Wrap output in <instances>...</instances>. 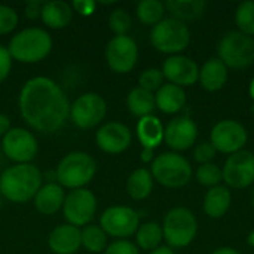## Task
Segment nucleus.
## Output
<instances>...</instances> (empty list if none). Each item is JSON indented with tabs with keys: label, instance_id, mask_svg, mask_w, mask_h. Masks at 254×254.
Returning a JSON list of instances; mask_svg holds the SVG:
<instances>
[{
	"label": "nucleus",
	"instance_id": "nucleus-1",
	"mask_svg": "<svg viewBox=\"0 0 254 254\" xmlns=\"http://www.w3.org/2000/svg\"><path fill=\"white\" fill-rule=\"evenodd\" d=\"M19 112L28 127L42 132L60 131L70 116V103L60 85L45 76L27 80L19 92Z\"/></svg>",
	"mask_w": 254,
	"mask_h": 254
},
{
	"label": "nucleus",
	"instance_id": "nucleus-2",
	"mask_svg": "<svg viewBox=\"0 0 254 254\" xmlns=\"http://www.w3.org/2000/svg\"><path fill=\"white\" fill-rule=\"evenodd\" d=\"M42 188V173L33 164H16L0 176V193L10 202L31 201Z\"/></svg>",
	"mask_w": 254,
	"mask_h": 254
},
{
	"label": "nucleus",
	"instance_id": "nucleus-3",
	"mask_svg": "<svg viewBox=\"0 0 254 254\" xmlns=\"http://www.w3.org/2000/svg\"><path fill=\"white\" fill-rule=\"evenodd\" d=\"M52 37L43 28H24L16 33L9 42V54L12 60L19 63H39L45 60L52 51Z\"/></svg>",
	"mask_w": 254,
	"mask_h": 254
},
{
	"label": "nucleus",
	"instance_id": "nucleus-4",
	"mask_svg": "<svg viewBox=\"0 0 254 254\" xmlns=\"http://www.w3.org/2000/svg\"><path fill=\"white\" fill-rule=\"evenodd\" d=\"M97 173L95 159L85 152H70L58 164L55 179L61 188L82 189L86 186Z\"/></svg>",
	"mask_w": 254,
	"mask_h": 254
},
{
	"label": "nucleus",
	"instance_id": "nucleus-5",
	"mask_svg": "<svg viewBox=\"0 0 254 254\" xmlns=\"http://www.w3.org/2000/svg\"><path fill=\"white\" fill-rule=\"evenodd\" d=\"M150 173L153 180L170 189L183 188L192 179V167L189 161L174 152L156 156L152 162Z\"/></svg>",
	"mask_w": 254,
	"mask_h": 254
},
{
	"label": "nucleus",
	"instance_id": "nucleus-6",
	"mask_svg": "<svg viewBox=\"0 0 254 254\" xmlns=\"http://www.w3.org/2000/svg\"><path fill=\"white\" fill-rule=\"evenodd\" d=\"M219 60L228 68H246L254 63V39L241 33H226L217 45Z\"/></svg>",
	"mask_w": 254,
	"mask_h": 254
},
{
	"label": "nucleus",
	"instance_id": "nucleus-7",
	"mask_svg": "<svg viewBox=\"0 0 254 254\" xmlns=\"http://www.w3.org/2000/svg\"><path fill=\"white\" fill-rule=\"evenodd\" d=\"M164 240L168 247H186L189 246L198 232V222L193 213L185 207H176L167 213L162 223Z\"/></svg>",
	"mask_w": 254,
	"mask_h": 254
},
{
	"label": "nucleus",
	"instance_id": "nucleus-8",
	"mask_svg": "<svg viewBox=\"0 0 254 254\" xmlns=\"http://www.w3.org/2000/svg\"><path fill=\"white\" fill-rule=\"evenodd\" d=\"M150 42L159 52L176 55L188 48L190 42V31L185 22L173 16L165 18L153 25L150 31Z\"/></svg>",
	"mask_w": 254,
	"mask_h": 254
},
{
	"label": "nucleus",
	"instance_id": "nucleus-9",
	"mask_svg": "<svg viewBox=\"0 0 254 254\" xmlns=\"http://www.w3.org/2000/svg\"><path fill=\"white\" fill-rule=\"evenodd\" d=\"M63 213L68 225L76 228L88 226L97 213V198L91 190L85 188L74 189L65 195Z\"/></svg>",
	"mask_w": 254,
	"mask_h": 254
},
{
	"label": "nucleus",
	"instance_id": "nucleus-10",
	"mask_svg": "<svg viewBox=\"0 0 254 254\" xmlns=\"http://www.w3.org/2000/svg\"><path fill=\"white\" fill-rule=\"evenodd\" d=\"M107 113L106 100L95 92H86L74 100L70 107L73 124L80 129H91L97 127Z\"/></svg>",
	"mask_w": 254,
	"mask_h": 254
},
{
	"label": "nucleus",
	"instance_id": "nucleus-11",
	"mask_svg": "<svg viewBox=\"0 0 254 254\" xmlns=\"http://www.w3.org/2000/svg\"><path fill=\"white\" fill-rule=\"evenodd\" d=\"M100 228L110 237L128 238L140 228V216L131 207H109L100 217Z\"/></svg>",
	"mask_w": 254,
	"mask_h": 254
},
{
	"label": "nucleus",
	"instance_id": "nucleus-12",
	"mask_svg": "<svg viewBox=\"0 0 254 254\" xmlns=\"http://www.w3.org/2000/svg\"><path fill=\"white\" fill-rule=\"evenodd\" d=\"M223 182L232 189H246L254 183V153L240 150L229 155L222 170Z\"/></svg>",
	"mask_w": 254,
	"mask_h": 254
},
{
	"label": "nucleus",
	"instance_id": "nucleus-13",
	"mask_svg": "<svg viewBox=\"0 0 254 254\" xmlns=\"http://www.w3.org/2000/svg\"><path fill=\"white\" fill-rule=\"evenodd\" d=\"M138 60V46L132 37L115 36L106 46V61L112 71L119 74L129 73Z\"/></svg>",
	"mask_w": 254,
	"mask_h": 254
},
{
	"label": "nucleus",
	"instance_id": "nucleus-14",
	"mask_svg": "<svg viewBox=\"0 0 254 254\" xmlns=\"http://www.w3.org/2000/svg\"><path fill=\"white\" fill-rule=\"evenodd\" d=\"M210 143L217 152L232 155L244 149L247 143V131L240 122L234 119H223L213 127Z\"/></svg>",
	"mask_w": 254,
	"mask_h": 254
},
{
	"label": "nucleus",
	"instance_id": "nucleus-15",
	"mask_svg": "<svg viewBox=\"0 0 254 254\" xmlns=\"http://www.w3.org/2000/svg\"><path fill=\"white\" fill-rule=\"evenodd\" d=\"M1 147L4 155L16 164H30L39 150L36 137L24 128H10L1 140Z\"/></svg>",
	"mask_w": 254,
	"mask_h": 254
},
{
	"label": "nucleus",
	"instance_id": "nucleus-16",
	"mask_svg": "<svg viewBox=\"0 0 254 254\" xmlns=\"http://www.w3.org/2000/svg\"><path fill=\"white\" fill-rule=\"evenodd\" d=\"M162 74L170 80V83L183 86H192L196 83L199 76L198 64L185 55H171L162 64Z\"/></svg>",
	"mask_w": 254,
	"mask_h": 254
},
{
	"label": "nucleus",
	"instance_id": "nucleus-17",
	"mask_svg": "<svg viewBox=\"0 0 254 254\" xmlns=\"http://www.w3.org/2000/svg\"><path fill=\"white\" fill-rule=\"evenodd\" d=\"M131 140L132 135L129 128L121 122H107L95 134V141L98 147L110 155L125 152L129 147Z\"/></svg>",
	"mask_w": 254,
	"mask_h": 254
},
{
	"label": "nucleus",
	"instance_id": "nucleus-18",
	"mask_svg": "<svg viewBox=\"0 0 254 254\" xmlns=\"http://www.w3.org/2000/svg\"><path fill=\"white\" fill-rule=\"evenodd\" d=\"M198 137V128L196 124L188 118L180 116L168 122L165 131H164V140L173 150H186L193 146Z\"/></svg>",
	"mask_w": 254,
	"mask_h": 254
},
{
	"label": "nucleus",
	"instance_id": "nucleus-19",
	"mask_svg": "<svg viewBox=\"0 0 254 254\" xmlns=\"http://www.w3.org/2000/svg\"><path fill=\"white\" fill-rule=\"evenodd\" d=\"M48 246L55 254H74L82 246V231L68 223L60 225L49 234Z\"/></svg>",
	"mask_w": 254,
	"mask_h": 254
},
{
	"label": "nucleus",
	"instance_id": "nucleus-20",
	"mask_svg": "<svg viewBox=\"0 0 254 254\" xmlns=\"http://www.w3.org/2000/svg\"><path fill=\"white\" fill-rule=\"evenodd\" d=\"M64 199V190L58 183H48L42 186L33 198L36 210L45 216H51L60 211V208H63Z\"/></svg>",
	"mask_w": 254,
	"mask_h": 254
},
{
	"label": "nucleus",
	"instance_id": "nucleus-21",
	"mask_svg": "<svg viewBox=\"0 0 254 254\" xmlns=\"http://www.w3.org/2000/svg\"><path fill=\"white\" fill-rule=\"evenodd\" d=\"M198 80L208 92H216L228 82V67L219 58H210L199 68Z\"/></svg>",
	"mask_w": 254,
	"mask_h": 254
},
{
	"label": "nucleus",
	"instance_id": "nucleus-22",
	"mask_svg": "<svg viewBox=\"0 0 254 254\" xmlns=\"http://www.w3.org/2000/svg\"><path fill=\"white\" fill-rule=\"evenodd\" d=\"M73 7L67 1L63 0H52L45 1L42 7L40 18L45 25L54 30H60L67 27L73 19Z\"/></svg>",
	"mask_w": 254,
	"mask_h": 254
},
{
	"label": "nucleus",
	"instance_id": "nucleus-23",
	"mask_svg": "<svg viewBox=\"0 0 254 254\" xmlns=\"http://www.w3.org/2000/svg\"><path fill=\"white\" fill-rule=\"evenodd\" d=\"M155 103L156 107L167 115H173L180 112L186 104V92L183 88L173 85V83H164L155 94Z\"/></svg>",
	"mask_w": 254,
	"mask_h": 254
},
{
	"label": "nucleus",
	"instance_id": "nucleus-24",
	"mask_svg": "<svg viewBox=\"0 0 254 254\" xmlns=\"http://www.w3.org/2000/svg\"><path fill=\"white\" fill-rule=\"evenodd\" d=\"M232 204V193L228 186H216L208 189V192L204 196V213L211 219H220L223 217Z\"/></svg>",
	"mask_w": 254,
	"mask_h": 254
},
{
	"label": "nucleus",
	"instance_id": "nucleus-25",
	"mask_svg": "<svg viewBox=\"0 0 254 254\" xmlns=\"http://www.w3.org/2000/svg\"><path fill=\"white\" fill-rule=\"evenodd\" d=\"M164 131H165V128H164L162 122L153 115L140 118V121L137 124L138 141L146 149L155 150L164 140Z\"/></svg>",
	"mask_w": 254,
	"mask_h": 254
},
{
	"label": "nucleus",
	"instance_id": "nucleus-26",
	"mask_svg": "<svg viewBox=\"0 0 254 254\" xmlns=\"http://www.w3.org/2000/svg\"><path fill=\"white\" fill-rule=\"evenodd\" d=\"M164 6L173 18L182 22H189L202 16L207 3L204 0H167Z\"/></svg>",
	"mask_w": 254,
	"mask_h": 254
},
{
	"label": "nucleus",
	"instance_id": "nucleus-27",
	"mask_svg": "<svg viewBox=\"0 0 254 254\" xmlns=\"http://www.w3.org/2000/svg\"><path fill=\"white\" fill-rule=\"evenodd\" d=\"M152 190H153V177L149 170L137 168L129 174L127 180V193L132 199L143 201L152 193Z\"/></svg>",
	"mask_w": 254,
	"mask_h": 254
},
{
	"label": "nucleus",
	"instance_id": "nucleus-28",
	"mask_svg": "<svg viewBox=\"0 0 254 254\" xmlns=\"http://www.w3.org/2000/svg\"><path fill=\"white\" fill-rule=\"evenodd\" d=\"M127 107H128L129 113H132L137 118L149 116L153 112V109L156 107L155 94L137 86L129 91L128 97H127Z\"/></svg>",
	"mask_w": 254,
	"mask_h": 254
},
{
	"label": "nucleus",
	"instance_id": "nucleus-29",
	"mask_svg": "<svg viewBox=\"0 0 254 254\" xmlns=\"http://www.w3.org/2000/svg\"><path fill=\"white\" fill-rule=\"evenodd\" d=\"M137 246L141 250H155L158 247H161V243L164 240V232H162V226L156 222H146L143 225H140V228L137 229Z\"/></svg>",
	"mask_w": 254,
	"mask_h": 254
},
{
	"label": "nucleus",
	"instance_id": "nucleus-30",
	"mask_svg": "<svg viewBox=\"0 0 254 254\" xmlns=\"http://www.w3.org/2000/svg\"><path fill=\"white\" fill-rule=\"evenodd\" d=\"M137 18L144 25H156L164 19L165 6L159 0H141L137 4Z\"/></svg>",
	"mask_w": 254,
	"mask_h": 254
},
{
	"label": "nucleus",
	"instance_id": "nucleus-31",
	"mask_svg": "<svg viewBox=\"0 0 254 254\" xmlns=\"http://www.w3.org/2000/svg\"><path fill=\"white\" fill-rule=\"evenodd\" d=\"M82 246L89 253H103L107 249V234L95 225H88L82 231Z\"/></svg>",
	"mask_w": 254,
	"mask_h": 254
},
{
	"label": "nucleus",
	"instance_id": "nucleus-32",
	"mask_svg": "<svg viewBox=\"0 0 254 254\" xmlns=\"http://www.w3.org/2000/svg\"><path fill=\"white\" fill-rule=\"evenodd\" d=\"M235 22L238 27V31L254 36V1L247 0L238 4L235 10Z\"/></svg>",
	"mask_w": 254,
	"mask_h": 254
},
{
	"label": "nucleus",
	"instance_id": "nucleus-33",
	"mask_svg": "<svg viewBox=\"0 0 254 254\" xmlns=\"http://www.w3.org/2000/svg\"><path fill=\"white\" fill-rule=\"evenodd\" d=\"M196 180L199 182V185H202L205 188H210V189L216 188L223 180L222 170L213 162L204 164L196 170Z\"/></svg>",
	"mask_w": 254,
	"mask_h": 254
},
{
	"label": "nucleus",
	"instance_id": "nucleus-34",
	"mask_svg": "<svg viewBox=\"0 0 254 254\" xmlns=\"http://www.w3.org/2000/svg\"><path fill=\"white\" fill-rule=\"evenodd\" d=\"M131 24H132L131 15L128 13V10L122 7L115 9L109 16V27L116 36H127V33L131 28Z\"/></svg>",
	"mask_w": 254,
	"mask_h": 254
},
{
	"label": "nucleus",
	"instance_id": "nucleus-35",
	"mask_svg": "<svg viewBox=\"0 0 254 254\" xmlns=\"http://www.w3.org/2000/svg\"><path fill=\"white\" fill-rule=\"evenodd\" d=\"M162 85H164V74L159 68H155V67L144 70L138 77V86L149 92L158 91Z\"/></svg>",
	"mask_w": 254,
	"mask_h": 254
},
{
	"label": "nucleus",
	"instance_id": "nucleus-36",
	"mask_svg": "<svg viewBox=\"0 0 254 254\" xmlns=\"http://www.w3.org/2000/svg\"><path fill=\"white\" fill-rule=\"evenodd\" d=\"M18 25V13L13 7L0 4V36L9 34Z\"/></svg>",
	"mask_w": 254,
	"mask_h": 254
},
{
	"label": "nucleus",
	"instance_id": "nucleus-37",
	"mask_svg": "<svg viewBox=\"0 0 254 254\" xmlns=\"http://www.w3.org/2000/svg\"><path fill=\"white\" fill-rule=\"evenodd\" d=\"M216 155H217L216 147H214L211 143H208V141H204V143L196 144V147H195V150H193V158H195V161L199 162L201 165L210 164V162L216 158Z\"/></svg>",
	"mask_w": 254,
	"mask_h": 254
},
{
	"label": "nucleus",
	"instance_id": "nucleus-38",
	"mask_svg": "<svg viewBox=\"0 0 254 254\" xmlns=\"http://www.w3.org/2000/svg\"><path fill=\"white\" fill-rule=\"evenodd\" d=\"M103 254H140L137 246L127 240H118L107 246V249L103 252Z\"/></svg>",
	"mask_w": 254,
	"mask_h": 254
},
{
	"label": "nucleus",
	"instance_id": "nucleus-39",
	"mask_svg": "<svg viewBox=\"0 0 254 254\" xmlns=\"http://www.w3.org/2000/svg\"><path fill=\"white\" fill-rule=\"evenodd\" d=\"M10 68H12V57L7 48L0 45V83L9 76Z\"/></svg>",
	"mask_w": 254,
	"mask_h": 254
},
{
	"label": "nucleus",
	"instance_id": "nucleus-40",
	"mask_svg": "<svg viewBox=\"0 0 254 254\" xmlns=\"http://www.w3.org/2000/svg\"><path fill=\"white\" fill-rule=\"evenodd\" d=\"M45 1L40 0H28L24 4V10H25V16L28 19H37L42 13V7H43Z\"/></svg>",
	"mask_w": 254,
	"mask_h": 254
},
{
	"label": "nucleus",
	"instance_id": "nucleus-41",
	"mask_svg": "<svg viewBox=\"0 0 254 254\" xmlns=\"http://www.w3.org/2000/svg\"><path fill=\"white\" fill-rule=\"evenodd\" d=\"M71 7L73 10L79 12L80 15H85V16H89L95 12V7H97V3L95 1H91V0H83V1H73L71 3Z\"/></svg>",
	"mask_w": 254,
	"mask_h": 254
},
{
	"label": "nucleus",
	"instance_id": "nucleus-42",
	"mask_svg": "<svg viewBox=\"0 0 254 254\" xmlns=\"http://www.w3.org/2000/svg\"><path fill=\"white\" fill-rule=\"evenodd\" d=\"M10 131V119L6 115L0 113V137H4Z\"/></svg>",
	"mask_w": 254,
	"mask_h": 254
},
{
	"label": "nucleus",
	"instance_id": "nucleus-43",
	"mask_svg": "<svg viewBox=\"0 0 254 254\" xmlns=\"http://www.w3.org/2000/svg\"><path fill=\"white\" fill-rule=\"evenodd\" d=\"M140 159H141V162H144V164L153 162V159H155L153 149H146V147H143V150H141V153H140Z\"/></svg>",
	"mask_w": 254,
	"mask_h": 254
},
{
	"label": "nucleus",
	"instance_id": "nucleus-44",
	"mask_svg": "<svg viewBox=\"0 0 254 254\" xmlns=\"http://www.w3.org/2000/svg\"><path fill=\"white\" fill-rule=\"evenodd\" d=\"M149 254H174L173 249L171 247H167V246H161L155 250H152Z\"/></svg>",
	"mask_w": 254,
	"mask_h": 254
},
{
	"label": "nucleus",
	"instance_id": "nucleus-45",
	"mask_svg": "<svg viewBox=\"0 0 254 254\" xmlns=\"http://www.w3.org/2000/svg\"><path fill=\"white\" fill-rule=\"evenodd\" d=\"M211 254H241L238 250L232 249V247H220L216 252H213Z\"/></svg>",
	"mask_w": 254,
	"mask_h": 254
},
{
	"label": "nucleus",
	"instance_id": "nucleus-46",
	"mask_svg": "<svg viewBox=\"0 0 254 254\" xmlns=\"http://www.w3.org/2000/svg\"><path fill=\"white\" fill-rule=\"evenodd\" d=\"M250 95H252V98L254 100V77L253 80H252V83H250Z\"/></svg>",
	"mask_w": 254,
	"mask_h": 254
},
{
	"label": "nucleus",
	"instance_id": "nucleus-47",
	"mask_svg": "<svg viewBox=\"0 0 254 254\" xmlns=\"http://www.w3.org/2000/svg\"><path fill=\"white\" fill-rule=\"evenodd\" d=\"M252 202H253V207H254V190H253V196H252Z\"/></svg>",
	"mask_w": 254,
	"mask_h": 254
}]
</instances>
